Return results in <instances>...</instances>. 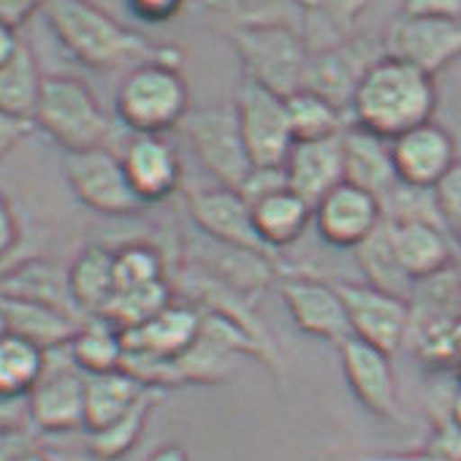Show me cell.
I'll return each instance as SVG.
<instances>
[{"mask_svg": "<svg viewBox=\"0 0 461 461\" xmlns=\"http://www.w3.org/2000/svg\"><path fill=\"white\" fill-rule=\"evenodd\" d=\"M439 212L450 228V237L461 228V158L453 163V168L439 179V185L434 187Z\"/></svg>", "mask_w": 461, "mask_h": 461, "instance_id": "cell-39", "label": "cell"}, {"mask_svg": "<svg viewBox=\"0 0 461 461\" xmlns=\"http://www.w3.org/2000/svg\"><path fill=\"white\" fill-rule=\"evenodd\" d=\"M383 52L429 77L461 58V20H429L399 14L385 28Z\"/></svg>", "mask_w": 461, "mask_h": 461, "instance_id": "cell-15", "label": "cell"}, {"mask_svg": "<svg viewBox=\"0 0 461 461\" xmlns=\"http://www.w3.org/2000/svg\"><path fill=\"white\" fill-rule=\"evenodd\" d=\"M25 423H31V418H28V399L25 402H12V399L0 396V429L23 431Z\"/></svg>", "mask_w": 461, "mask_h": 461, "instance_id": "cell-46", "label": "cell"}, {"mask_svg": "<svg viewBox=\"0 0 461 461\" xmlns=\"http://www.w3.org/2000/svg\"><path fill=\"white\" fill-rule=\"evenodd\" d=\"M201 12L230 31H245V28H296L307 31L310 9L304 0H198Z\"/></svg>", "mask_w": 461, "mask_h": 461, "instance_id": "cell-23", "label": "cell"}, {"mask_svg": "<svg viewBox=\"0 0 461 461\" xmlns=\"http://www.w3.org/2000/svg\"><path fill=\"white\" fill-rule=\"evenodd\" d=\"M348 310L350 334L388 356H393L410 337L412 307L410 299L356 283H337Z\"/></svg>", "mask_w": 461, "mask_h": 461, "instance_id": "cell-14", "label": "cell"}, {"mask_svg": "<svg viewBox=\"0 0 461 461\" xmlns=\"http://www.w3.org/2000/svg\"><path fill=\"white\" fill-rule=\"evenodd\" d=\"M447 418H450L456 426H461V388H458V393L453 396V402H450V407H447Z\"/></svg>", "mask_w": 461, "mask_h": 461, "instance_id": "cell-52", "label": "cell"}, {"mask_svg": "<svg viewBox=\"0 0 461 461\" xmlns=\"http://www.w3.org/2000/svg\"><path fill=\"white\" fill-rule=\"evenodd\" d=\"M456 272H458V277H461V253H456Z\"/></svg>", "mask_w": 461, "mask_h": 461, "instance_id": "cell-54", "label": "cell"}, {"mask_svg": "<svg viewBox=\"0 0 461 461\" xmlns=\"http://www.w3.org/2000/svg\"><path fill=\"white\" fill-rule=\"evenodd\" d=\"M388 222V220H385ZM399 264L418 285L456 267V240L431 222H388Z\"/></svg>", "mask_w": 461, "mask_h": 461, "instance_id": "cell-21", "label": "cell"}, {"mask_svg": "<svg viewBox=\"0 0 461 461\" xmlns=\"http://www.w3.org/2000/svg\"><path fill=\"white\" fill-rule=\"evenodd\" d=\"M288 187L302 195L312 209L334 187L345 182V152L342 136L321 141H296L285 160Z\"/></svg>", "mask_w": 461, "mask_h": 461, "instance_id": "cell-20", "label": "cell"}, {"mask_svg": "<svg viewBox=\"0 0 461 461\" xmlns=\"http://www.w3.org/2000/svg\"><path fill=\"white\" fill-rule=\"evenodd\" d=\"M114 277H117V294L147 288L155 283H166V258L155 245L147 242H128L114 248Z\"/></svg>", "mask_w": 461, "mask_h": 461, "instance_id": "cell-35", "label": "cell"}, {"mask_svg": "<svg viewBox=\"0 0 461 461\" xmlns=\"http://www.w3.org/2000/svg\"><path fill=\"white\" fill-rule=\"evenodd\" d=\"M147 391H149V385H144L139 377H133L125 369L87 375V380H85V431H98V429L114 423Z\"/></svg>", "mask_w": 461, "mask_h": 461, "instance_id": "cell-28", "label": "cell"}, {"mask_svg": "<svg viewBox=\"0 0 461 461\" xmlns=\"http://www.w3.org/2000/svg\"><path fill=\"white\" fill-rule=\"evenodd\" d=\"M44 79L33 50L23 41L20 52L6 66H0V112L33 122Z\"/></svg>", "mask_w": 461, "mask_h": 461, "instance_id": "cell-31", "label": "cell"}, {"mask_svg": "<svg viewBox=\"0 0 461 461\" xmlns=\"http://www.w3.org/2000/svg\"><path fill=\"white\" fill-rule=\"evenodd\" d=\"M158 399H160V391L149 388L122 418H117L114 423H109V426H104L98 431H87V453L95 461H120V458H125L136 447V442L141 439Z\"/></svg>", "mask_w": 461, "mask_h": 461, "instance_id": "cell-33", "label": "cell"}, {"mask_svg": "<svg viewBox=\"0 0 461 461\" xmlns=\"http://www.w3.org/2000/svg\"><path fill=\"white\" fill-rule=\"evenodd\" d=\"M0 296L47 304L82 318L68 291V269H60L58 264L44 258H23L12 264L6 275L0 277Z\"/></svg>", "mask_w": 461, "mask_h": 461, "instance_id": "cell-24", "label": "cell"}, {"mask_svg": "<svg viewBox=\"0 0 461 461\" xmlns=\"http://www.w3.org/2000/svg\"><path fill=\"white\" fill-rule=\"evenodd\" d=\"M437 109L434 77L383 55L356 90L350 125L364 128L385 141L431 122Z\"/></svg>", "mask_w": 461, "mask_h": 461, "instance_id": "cell-2", "label": "cell"}, {"mask_svg": "<svg viewBox=\"0 0 461 461\" xmlns=\"http://www.w3.org/2000/svg\"><path fill=\"white\" fill-rule=\"evenodd\" d=\"M9 334V323H6V315H4V310H0V339H4Z\"/></svg>", "mask_w": 461, "mask_h": 461, "instance_id": "cell-53", "label": "cell"}, {"mask_svg": "<svg viewBox=\"0 0 461 461\" xmlns=\"http://www.w3.org/2000/svg\"><path fill=\"white\" fill-rule=\"evenodd\" d=\"M41 12L63 50L93 71H133L144 63L182 66L179 47L149 41L90 0H44Z\"/></svg>", "mask_w": 461, "mask_h": 461, "instance_id": "cell-1", "label": "cell"}, {"mask_svg": "<svg viewBox=\"0 0 461 461\" xmlns=\"http://www.w3.org/2000/svg\"><path fill=\"white\" fill-rule=\"evenodd\" d=\"M33 128L36 125L28 122V120H20V117L0 112V160H4L20 141H25Z\"/></svg>", "mask_w": 461, "mask_h": 461, "instance_id": "cell-45", "label": "cell"}, {"mask_svg": "<svg viewBox=\"0 0 461 461\" xmlns=\"http://www.w3.org/2000/svg\"><path fill=\"white\" fill-rule=\"evenodd\" d=\"M174 302V291L171 283H155L147 288H136V291H122L114 296V302L109 304V310L104 312L114 326H120L122 331L141 326L144 321L155 318L160 310H166Z\"/></svg>", "mask_w": 461, "mask_h": 461, "instance_id": "cell-36", "label": "cell"}, {"mask_svg": "<svg viewBox=\"0 0 461 461\" xmlns=\"http://www.w3.org/2000/svg\"><path fill=\"white\" fill-rule=\"evenodd\" d=\"M58 147L68 152H85L106 147L112 136V120L101 109L93 90L77 77H47L41 101L33 117Z\"/></svg>", "mask_w": 461, "mask_h": 461, "instance_id": "cell-6", "label": "cell"}, {"mask_svg": "<svg viewBox=\"0 0 461 461\" xmlns=\"http://www.w3.org/2000/svg\"><path fill=\"white\" fill-rule=\"evenodd\" d=\"M339 361H342L345 380L364 410H369L380 420L404 423L399 407L396 375L388 353L350 337L348 342L339 345Z\"/></svg>", "mask_w": 461, "mask_h": 461, "instance_id": "cell-16", "label": "cell"}, {"mask_svg": "<svg viewBox=\"0 0 461 461\" xmlns=\"http://www.w3.org/2000/svg\"><path fill=\"white\" fill-rule=\"evenodd\" d=\"M369 4L372 0H315L307 25L318 23L331 33V41H339L356 33V25L369 9Z\"/></svg>", "mask_w": 461, "mask_h": 461, "instance_id": "cell-38", "label": "cell"}, {"mask_svg": "<svg viewBox=\"0 0 461 461\" xmlns=\"http://www.w3.org/2000/svg\"><path fill=\"white\" fill-rule=\"evenodd\" d=\"M402 14L429 20H461V0H404Z\"/></svg>", "mask_w": 461, "mask_h": 461, "instance_id": "cell-43", "label": "cell"}, {"mask_svg": "<svg viewBox=\"0 0 461 461\" xmlns=\"http://www.w3.org/2000/svg\"><path fill=\"white\" fill-rule=\"evenodd\" d=\"M133 193L147 203H160L179 190L182 160L166 136L133 133L120 152Z\"/></svg>", "mask_w": 461, "mask_h": 461, "instance_id": "cell-19", "label": "cell"}, {"mask_svg": "<svg viewBox=\"0 0 461 461\" xmlns=\"http://www.w3.org/2000/svg\"><path fill=\"white\" fill-rule=\"evenodd\" d=\"M20 25L9 23V20H0V66H6L23 47V39H20Z\"/></svg>", "mask_w": 461, "mask_h": 461, "instance_id": "cell-48", "label": "cell"}, {"mask_svg": "<svg viewBox=\"0 0 461 461\" xmlns=\"http://www.w3.org/2000/svg\"><path fill=\"white\" fill-rule=\"evenodd\" d=\"M288 117H291V131L294 141H321V139H334L342 136L350 128V117L329 104L326 98L299 90L285 98Z\"/></svg>", "mask_w": 461, "mask_h": 461, "instance_id": "cell-34", "label": "cell"}, {"mask_svg": "<svg viewBox=\"0 0 461 461\" xmlns=\"http://www.w3.org/2000/svg\"><path fill=\"white\" fill-rule=\"evenodd\" d=\"M20 439H23V431H6V429H0V461H6L20 447H25Z\"/></svg>", "mask_w": 461, "mask_h": 461, "instance_id": "cell-50", "label": "cell"}, {"mask_svg": "<svg viewBox=\"0 0 461 461\" xmlns=\"http://www.w3.org/2000/svg\"><path fill=\"white\" fill-rule=\"evenodd\" d=\"M68 353L85 375H104V372L122 369L125 364L122 329L114 326L106 315H90L79 323L74 339L68 342Z\"/></svg>", "mask_w": 461, "mask_h": 461, "instance_id": "cell-29", "label": "cell"}, {"mask_svg": "<svg viewBox=\"0 0 461 461\" xmlns=\"http://www.w3.org/2000/svg\"><path fill=\"white\" fill-rule=\"evenodd\" d=\"M68 291L82 318L104 315L117 296L114 248L87 245L68 267Z\"/></svg>", "mask_w": 461, "mask_h": 461, "instance_id": "cell-25", "label": "cell"}, {"mask_svg": "<svg viewBox=\"0 0 461 461\" xmlns=\"http://www.w3.org/2000/svg\"><path fill=\"white\" fill-rule=\"evenodd\" d=\"M277 288L291 321L302 334L337 348L353 337L337 283H326L307 272H283Z\"/></svg>", "mask_w": 461, "mask_h": 461, "instance_id": "cell-12", "label": "cell"}, {"mask_svg": "<svg viewBox=\"0 0 461 461\" xmlns=\"http://www.w3.org/2000/svg\"><path fill=\"white\" fill-rule=\"evenodd\" d=\"M147 461H190L187 450L176 442H168V445H160Z\"/></svg>", "mask_w": 461, "mask_h": 461, "instance_id": "cell-49", "label": "cell"}, {"mask_svg": "<svg viewBox=\"0 0 461 461\" xmlns=\"http://www.w3.org/2000/svg\"><path fill=\"white\" fill-rule=\"evenodd\" d=\"M117 120L141 136H163L190 114V87L179 63H144L117 90Z\"/></svg>", "mask_w": 461, "mask_h": 461, "instance_id": "cell-3", "label": "cell"}, {"mask_svg": "<svg viewBox=\"0 0 461 461\" xmlns=\"http://www.w3.org/2000/svg\"><path fill=\"white\" fill-rule=\"evenodd\" d=\"M185 209H187L193 225L209 242L237 248V250L261 253V256L280 264V256H275L261 242L256 222H253V209L240 190H230V187L193 190V193H187Z\"/></svg>", "mask_w": 461, "mask_h": 461, "instance_id": "cell-13", "label": "cell"}, {"mask_svg": "<svg viewBox=\"0 0 461 461\" xmlns=\"http://www.w3.org/2000/svg\"><path fill=\"white\" fill-rule=\"evenodd\" d=\"M312 222L326 245L337 250H356L383 222V206L372 193L342 182L315 203Z\"/></svg>", "mask_w": 461, "mask_h": 461, "instance_id": "cell-17", "label": "cell"}, {"mask_svg": "<svg viewBox=\"0 0 461 461\" xmlns=\"http://www.w3.org/2000/svg\"><path fill=\"white\" fill-rule=\"evenodd\" d=\"M383 55H385L383 41L364 33H353L339 41L312 47L302 90L326 98L329 104H334L350 117V106L358 85Z\"/></svg>", "mask_w": 461, "mask_h": 461, "instance_id": "cell-8", "label": "cell"}, {"mask_svg": "<svg viewBox=\"0 0 461 461\" xmlns=\"http://www.w3.org/2000/svg\"><path fill=\"white\" fill-rule=\"evenodd\" d=\"M283 187H288V176L283 166H256L250 176L245 179V185L240 187V193L245 195L248 203H256L258 198L277 193Z\"/></svg>", "mask_w": 461, "mask_h": 461, "instance_id": "cell-40", "label": "cell"}, {"mask_svg": "<svg viewBox=\"0 0 461 461\" xmlns=\"http://www.w3.org/2000/svg\"><path fill=\"white\" fill-rule=\"evenodd\" d=\"M312 4H315V0H304V6H307V9H312Z\"/></svg>", "mask_w": 461, "mask_h": 461, "instance_id": "cell-55", "label": "cell"}, {"mask_svg": "<svg viewBox=\"0 0 461 461\" xmlns=\"http://www.w3.org/2000/svg\"><path fill=\"white\" fill-rule=\"evenodd\" d=\"M353 253H356V261L366 277V285L388 291V294L402 296V299H412L415 283L410 280V275L399 264L393 237H391V225L385 220L375 228V234L369 240H364Z\"/></svg>", "mask_w": 461, "mask_h": 461, "instance_id": "cell-30", "label": "cell"}, {"mask_svg": "<svg viewBox=\"0 0 461 461\" xmlns=\"http://www.w3.org/2000/svg\"><path fill=\"white\" fill-rule=\"evenodd\" d=\"M47 366V350L20 334L0 339V396L25 402Z\"/></svg>", "mask_w": 461, "mask_h": 461, "instance_id": "cell-32", "label": "cell"}, {"mask_svg": "<svg viewBox=\"0 0 461 461\" xmlns=\"http://www.w3.org/2000/svg\"><path fill=\"white\" fill-rule=\"evenodd\" d=\"M182 131L193 155L220 182V187L240 190L245 185L256 166L250 160L234 104L190 109Z\"/></svg>", "mask_w": 461, "mask_h": 461, "instance_id": "cell-7", "label": "cell"}, {"mask_svg": "<svg viewBox=\"0 0 461 461\" xmlns=\"http://www.w3.org/2000/svg\"><path fill=\"white\" fill-rule=\"evenodd\" d=\"M380 206H383V220L388 222H431V225L450 230L439 212L437 195L429 187H412V185L399 182L380 201Z\"/></svg>", "mask_w": 461, "mask_h": 461, "instance_id": "cell-37", "label": "cell"}, {"mask_svg": "<svg viewBox=\"0 0 461 461\" xmlns=\"http://www.w3.org/2000/svg\"><path fill=\"white\" fill-rule=\"evenodd\" d=\"M250 209L261 242L275 256H280L285 248L299 242V237L312 225V214H315V209L291 187L258 198L256 203H250Z\"/></svg>", "mask_w": 461, "mask_h": 461, "instance_id": "cell-26", "label": "cell"}, {"mask_svg": "<svg viewBox=\"0 0 461 461\" xmlns=\"http://www.w3.org/2000/svg\"><path fill=\"white\" fill-rule=\"evenodd\" d=\"M0 310L6 315L12 334H20L44 350L66 348L74 339L79 323L85 321V318H77L71 312H63V310L47 307V304L6 299V296H0Z\"/></svg>", "mask_w": 461, "mask_h": 461, "instance_id": "cell-27", "label": "cell"}, {"mask_svg": "<svg viewBox=\"0 0 461 461\" xmlns=\"http://www.w3.org/2000/svg\"><path fill=\"white\" fill-rule=\"evenodd\" d=\"M203 312L190 302H171L155 318L122 331L125 364L122 369L139 377L144 385L163 391L166 366L182 358L201 337Z\"/></svg>", "mask_w": 461, "mask_h": 461, "instance_id": "cell-4", "label": "cell"}, {"mask_svg": "<svg viewBox=\"0 0 461 461\" xmlns=\"http://www.w3.org/2000/svg\"><path fill=\"white\" fill-rule=\"evenodd\" d=\"M228 41L242 66V79L261 85L275 95H294L304 87L312 47L296 28H245L230 31Z\"/></svg>", "mask_w": 461, "mask_h": 461, "instance_id": "cell-5", "label": "cell"}, {"mask_svg": "<svg viewBox=\"0 0 461 461\" xmlns=\"http://www.w3.org/2000/svg\"><path fill=\"white\" fill-rule=\"evenodd\" d=\"M128 6L139 20L158 25L174 20L185 9V0H128Z\"/></svg>", "mask_w": 461, "mask_h": 461, "instance_id": "cell-44", "label": "cell"}, {"mask_svg": "<svg viewBox=\"0 0 461 461\" xmlns=\"http://www.w3.org/2000/svg\"><path fill=\"white\" fill-rule=\"evenodd\" d=\"M6 461H55L50 453H44V450H36V447H20L14 456H9Z\"/></svg>", "mask_w": 461, "mask_h": 461, "instance_id": "cell-51", "label": "cell"}, {"mask_svg": "<svg viewBox=\"0 0 461 461\" xmlns=\"http://www.w3.org/2000/svg\"><path fill=\"white\" fill-rule=\"evenodd\" d=\"M342 152H345V182L372 193L377 201H383L399 185L391 141L350 125L342 133Z\"/></svg>", "mask_w": 461, "mask_h": 461, "instance_id": "cell-22", "label": "cell"}, {"mask_svg": "<svg viewBox=\"0 0 461 461\" xmlns=\"http://www.w3.org/2000/svg\"><path fill=\"white\" fill-rule=\"evenodd\" d=\"M356 461H447L437 453H431L429 447L423 450H385V453H366Z\"/></svg>", "mask_w": 461, "mask_h": 461, "instance_id": "cell-47", "label": "cell"}, {"mask_svg": "<svg viewBox=\"0 0 461 461\" xmlns=\"http://www.w3.org/2000/svg\"><path fill=\"white\" fill-rule=\"evenodd\" d=\"M391 155H393L399 182L412 185V187H429V190H434L439 179L458 160L456 139L450 136V131H445L434 120L393 139Z\"/></svg>", "mask_w": 461, "mask_h": 461, "instance_id": "cell-18", "label": "cell"}, {"mask_svg": "<svg viewBox=\"0 0 461 461\" xmlns=\"http://www.w3.org/2000/svg\"><path fill=\"white\" fill-rule=\"evenodd\" d=\"M23 245V225L6 195H0V264L17 261V250Z\"/></svg>", "mask_w": 461, "mask_h": 461, "instance_id": "cell-41", "label": "cell"}, {"mask_svg": "<svg viewBox=\"0 0 461 461\" xmlns=\"http://www.w3.org/2000/svg\"><path fill=\"white\" fill-rule=\"evenodd\" d=\"M431 453L447 458V461H461V426H456L447 415L442 420H437L431 437H429V445H426Z\"/></svg>", "mask_w": 461, "mask_h": 461, "instance_id": "cell-42", "label": "cell"}, {"mask_svg": "<svg viewBox=\"0 0 461 461\" xmlns=\"http://www.w3.org/2000/svg\"><path fill=\"white\" fill-rule=\"evenodd\" d=\"M234 109L253 166H285L296 144L285 98L242 79L234 93Z\"/></svg>", "mask_w": 461, "mask_h": 461, "instance_id": "cell-11", "label": "cell"}, {"mask_svg": "<svg viewBox=\"0 0 461 461\" xmlns=\"http://www.w3.org/2000/svg\"><path fill=\"white\" fill-rule=\"evenodd\" d=\"M63 174L71 193L98 214L133 217L147 209L128 182L122 158L109 147L68 152L63 160Z\"/></svg>", "mask_w": 461, "mask_h": 461, "instance_id": "cell-9", "label": "cell"}, {"mask_svg": "<svg viewBox=\"0 0 461 461\" xmlns=\"http://www.w3.org/2000/svg\"><path fill=\"white\" fill-rule=\"evenodd\" d=\"M85 380L74 364L68 345L47 350L41 380L28 396V418L44 434H66L85 429Z\"/></svg>", "mask_w": 461, "mask_h": 461, "instance_id": "cell-10", "label": "cell"}]
</instances>
